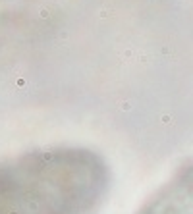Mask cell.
I'll list each match as a JSON object with an SVG mask.
<instances>
[{"mask_svg":"<svg viewBox=\"0 0 193 214\" xmlns=\"http://www.w3.org/2000/svg\"><path fill=\"white\" fill-rule=\"evenodd\" d=\"M133 214H193V162L164 179Z\"/></svg>","mask_w":193,"mask_h":214,"instance_id":"obj_2","label":"cell"},{"mask_svg":"<svg viewBox=\"0 0 193 214\" xmlns=\"http://www.w3.org/2000/svg\"><path fill=\"white\" fill-rule=\"evenodd\" d=\"M110 170L83 147H44L0 160V214H96Z\"/></svg>","mask_w":193,"mask_h":214,"instance_id":"obj_1","label":"cell"}]
</instances>
